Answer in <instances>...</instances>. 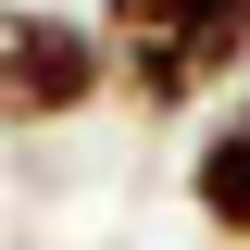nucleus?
I'll use <instances>...</instances> for the list:
<instances>
[{
    "label": "nucleus",
    "instance_id": "nucleus-1",
    "mask_svg": "<svg viewBox=\"0 0 250 250\" xmlns=\"http://www.w3.org/2000/svg\"><path fill=\"white\" fill-rule=\"evenodd\" d=\"M100 50H113V100L138 125L213 113L250 75V0H100Z\"/></svg>",
    "mask_w": 250,
    "mask_h": 250
},
{
    "label": "nucleus",
    "instance_id": "nucleus-2",
    "mask_svg": "<svg viewBox=\"0 0 250 250\" xmlns=\"http://www.w3.org/2000/svg\"><path fill=\"white\" fill-rule=\"evenodd\" d=\"M113 100V50H100L88 13H50V0H0V138H38V125H75Z\"/></svg>",
    "mask_w": 250,
    "mask_h": 250
},
{
    "label": "nucleus",
    "instance_id": "nucleus-3",
    "mask_svg": "<svg viewBox=\"0 0 250 250\" xmlns=\"http://www.w3.org/2000/svg\"><path fill=\"white\" fill-rule=\"evenodd\" d=\"M188 213L213 250H250V88H225L188 138Z\"/></svg>",
    "mask_w": 250,
    "mask_h": 250
}]
</instances>
